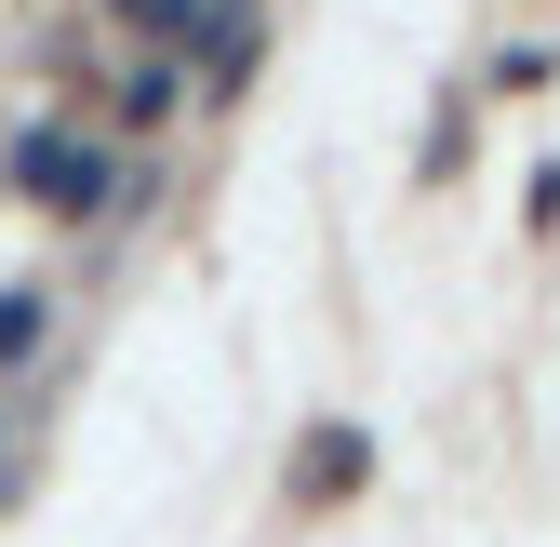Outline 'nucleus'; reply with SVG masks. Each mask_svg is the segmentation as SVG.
<instances>
[{
	"instance_id": "nucleus-3",
	"label": "nucleus",
	"mask_w": 560,
	"mask_h": 547,
	"mask_svg": "<svg viewBox=\"0 0 560 547\" xmlns=\"http://www.w3.org/2000/svg\"><path fill=\"white\" fill-rule=\"evenodd\" d=\"M174 94H187V67H174V54H148V67H133V81H120V107H133V120H161Z\"/></svg>"
},
{
	"instance_id": "nucleus-2",
	"label": "nucleus",
	"mask_w": 560,
	"mask_h": 547,
	"mask_svg": "<svg viewBox=\"0 0 560 547\" xmlns=\"http://www.w3.org/2000/svg\"><path fill=\"white\" fill-rule=\"evenodd\" d=\"M361 467H374L361 428H320V441H307V494H361Z\"/></svg>"
},
{
	"instance_id": "nucleus-4",
	"label": "nucleus",
	"mask_w": 560,
	"mask_h": 547,
	"mask_svg": "<svg viewBox=\"0 0 560 547\" xmlns=\"http://www.w3.org/2000/svg\"><path fill=\"white\" fill-rule=\"evenodd\" d=\"M40 334H54V307H40V294H0V361H27Z\"/></svg>"
},
{
	"instance_id": "nucleus-1",
	"label": "nucleus",
	"mask_w": 560,
	"mask_h": 547,
	"mask_svg": "<svg viewBox=\"0 0 560 547\" xmlns=\"http://www.w3.org/2000/svg\"><path fill=\"white\" fill-rule=\"evenodd\" d=\"M14 187L40 200V214H107V200H120V161L94 148V133L40 120V133H14Z\"/></svg>"
}]
</instances>
